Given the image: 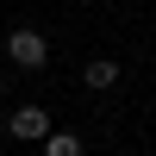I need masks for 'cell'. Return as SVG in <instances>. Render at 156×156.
Instances as JSON below:
<instances>
[{
	"instance_id": "cell-1",
	"label": "cell",
	"mask_w": 156,
	"mask_h": 156,
	"mask_svg": "<svg viewBox=\"0 0 156 156\" xmlns=\"http://www.w3.org/2000/svg\"><path fill=\"white\" fill-rule=\"evenodd\" d=\"M44 56H50V44L37 31H12L6 37V62H12V69H44Z\"/></svg>"
},
{
	"instance_id": "cell-2",
	"label": "cell",
	"mask_w": 156,
	"mask_h": 156,
	"mask_svg": "<svg viewBox=\"0 0 156 156\" xmlns=\"http://www.w3.org/2000/svg\"><path fill=\"white\" fill-rule=\"evenodd\" d=\"M44 131H50V112H44V106H19V112H12V137L44 144Z\"/></svg>"
},
{
	"instance_id": "cell-3",
	"label": "cell",
	"mask_w": 156,
	"mask_h": 156,
	"mask_svg": "<svg viewBox=\"0 0 156 156\" xmlns=\"http://www.w3.org/2000/svg\"><path fill=\"white\" fill-rule=\"evenodd\" d=\"M44 150L50 156H81V137L75 131H44Z\"/></svg>"
},
{
	"instance_id": "cell-4",
	"label": "cell",
	"mask_w": 156,
	"mask_h": 156,
	"mask_svg": "<svg viewBox=\"0 0 156 156\" xmlns=\"http://www.w3.org/2000/svg\"><path fill=\"white\" fill-rule=\"evenodd\" d=\"M81 81H87V87H112V81H119V62H87Z\"/></svg>"
},
{
	"instance_id": "cell-5",
	"label": "cell",
	"mask_w": 156,
	"mask_h": 156,
	"mask_svg": "<svg viewBox=\"0 0 156 156\" xmlns=\"http://www.w3.org/2000/svg\"><path fill=\"white\" fill-rule=\"evenodd\" d=\"M0 87H6V56H0Z\"/></svg>"
}]
</instances>
